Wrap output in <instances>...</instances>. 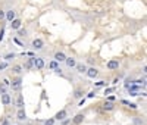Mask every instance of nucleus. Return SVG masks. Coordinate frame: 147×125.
<instances>
[{
	"mask_svg": "<svg viewBox=\"0 0 147 125\" xmlns=\"http://www.w3.org/2000/svg\"><path fill=\"white\" fill-rule=\"evenodd\" d=\"M9 87H10V90H12V91L21 93V90H22V77H21V75H16L15 78H12Z\"/></svg>",
	"mask_w": 147,
	"mask_h": 125,
	"instance_id": "1",
	"label": "nucleus"
},
{
	"mask_svg": "<svg viewBox=\"0 0 147 125\" xmlns=\"http://www.w3.org/2000/svg\"><path fill=\"white\" fill-rule=\"evenodd\" d=\"M119 66H121V62L118 59H110V60H107V64H106L107 71H118Z\"/></svg>",
	"mask_w": 147,
	"mask_h": 125,
	"instance_id": "2",
	"label": "nucleus"
},
{
	"mask_svg": "<svg viewBox=\"0 0 147 125\" xmlns=\"http://www.w3.org/2000/svg\"><path fill=\"white\" fill-rule=\"evenodd\" d=\"M43 47H44V41L41 39H34L31 41V49L32 50H41Z\"/></svg>",
	"mask_w": 147,
	"mask_h": 125,
	"instance_id": "3",
	"label": "nucleus"
},
{
	"mask_svg": "<svg viewBox=\"0 0 147 125\" xmlns=\"http://www.w3.org/2000/svg\"><path fill=\"white\" fill-rule=\"evenodd\" d=\"M44 66H46L44 57H34V68L35 69L41 71V69H44Z\"/></svg>",
	"mask_w": 147,
	"mask_h": 125,
	"instance_id": "4",
	"label": "nucleus"
},
{
	"mask_svg": "<svg viewBox=\"0 0 147 125\" xmlns=\"http://www.w3.org/2000/svg\"><path fill=\"white\" fill-rule=\"evenodd\" d=\"M85 75H87L88 78L94 80V78H97V77H99V69H97V68H94V66H91V68H87V71H85Z\"/></svg>",
	"mask_w": 147,
	"mask_h": 125,
	"instance_id": "5",
	"label": "nucleus"
},
{
	"mask_svg": "<svg viewBox=\"0 0 147 125\" xmlns=\"http://www.w3.org/2000/svg\"><path fill=\"white\" fill-rule=\"evenodd\" d=\"M2 97V105L3 106H9L10 103H12V94H9V93H3V94H0Z\"/></svg>",
	"mask_w": 147,
	"mask_h": 125,
	"instance_id": "6",
	"label": "nucleus"
},
{
	"mask_svg": "<svg viewBox=\"0 0 147 125\" xmlns=\"http://www.w3.org/2000/svg\"><path fill=\"white\" fill-rule=\"evenodd\" d=\"M85 119V115L84 114H77L75 116L72 118V125H81Z\"/></svg>",
	"mask_w": 147,
	"mask_h": 125,
	"instance_id": "7",
	"label": "nucleus"
},
{
	"mask_svg": "<svg viewBox=\"0 0 147 125\" xmlns=\"http://www.w3.org/2000/svg\"><path fill=\"white\" fill-rule=\"evenodd\" d=\"M9 27H10V30H19L21 27H22V21L19 19V18H15L13 21H10V24H9Z\"/></svg>",
	"mask_w": 147,
	"mask_h": 125,
	"instance_id": "8",
	"label": "nucleus"
},
{
	"mask_svg": "<svg viewBox=\"0 0 147 125\" xmlns=\"http://www.w3.org/2000/svg\"><path fill=\"white\" fill-rule=\"evenodd\" d=\"M102 109H103L105 112H112V110H115V103H113V102H109V100H106V102L102 105Z\"/></svg>",
	"mask_w": 147,
	"mask_h": 125,
	"instance_id": "9",
	"label": "nucleus"
},
{
	"mask_svg": "<svg viewBox=\"0 0 147 125\" xmlns=\"http://www.w3.org/2000/svg\"><path fill=\"white\" fill-rule=\"evenodd\" d=\"M65 118H68V110H66V109L59 110L57 114L55 115V121H62V119H65Z\"/></svg>",
	"mask_w": 147,
	"mask_h": 125,
	"instance_id": "10",
	"label": "nucleus"
},
{
	"mask_svg": "<svg viewBox=\"0 0 147 125\" xmlns=\"http://www.w3.org/2000/svg\"><path fill=\"white\" fill-rule=\"evenodd\" d=\"M32 68H34V57H28L25 62H24L22 69H27V71H30V69H32Z\"/></svg>",
	"mask_w": 147,
	"mask_h": 125,
	"instance_id": "11",
	"label": "nucleus"
},
{
	"mask_svg": "<svg viewBox=\"0 0 147 125\" xmlns=\"http://www.w3.org/2000/svg\"><path fill=\"white\" fill-rule=\"evenodd\" d=\"M53 59L56 60V62H59V64H62V62H65V59H66V55L63 53V52H57L55 53V56H53Z\"/></svg>",
	"mask_w": 147,
	"mask_h": 125,
	"instance_id": "12",
	"label": "nucleus"
},
{
	"mask_svg": "<svg viewBox=\"0 0 147 125\" xmlns=\"http://www.w3.org/2000/svg\"><path fill=\"white\" fill-rule=\"evenodd\" d=\"M16 18V12L13 10V9H9V10H6V15H5V19L7 21V22H10V21H13Z\"/></svg>",
	"mask_w": 147,
	"mask_h": 125,
	"instance_id": "13",
	"label": "nucleus"
},
{
	"mask_svg": "<svg viewBox=\"0 0 147 125\" xmlns=\"http://www.w3.org/2000/svg\"><path fill=\"white\" fill-rule=\"evenodd\" d=\"M15 106H16L18 109H22L24 106H25V102H24V96H22L21 93L16 96V100H15Z\"/></svg>",
	"mask_w": 147,
	"mask_h": 125,
	"instance_id": "14",
	"label": "nucleus"
},
{
	"mask_svg": "<svg viewBox=\"0 0 147 125\" xmlns=\"http://www.w3.org/2000/svg\"><path fill=\"white\" fill-rule=\"evenodd\" d=\"M16 119L18 121H25L27 119V112H25V109H18V112H16Z\"/></svg>",
	"mask_w": 147,
	"mask_h": 125,
	"instance_id": "15",
	"label": "nucleus"
},
{
	"mask_svg": "<svg viewBox=\"0 0 147 125\" xmlns=\"http://www.w3.org/2000/svg\"><path fill=\"white\" fill-rule=\"evenodd\" d=\"M65 64H66L68 68H75V65H77V59H75V57H68V56H66Z\"/></svg>",
	"mask_w": 147,
	"mask_h": 125,
	"instance_id": "16",
	"label": "nucleus"
},
{
	"mask_svg": "<svg viewBox=\"0 0 147 125\" xmlns=\"http://www.w3.org/2000/svg\"><path fill=\"white\" fill-rule=\"evenodd\" d=\"M84 96H85V90L84 89H77L75 91H74V99H77V100L82 99Z\"/></svg>",
	"mask_w": 147,
	"mask_h": 125,
	"instance_id": "17",
	"label": "nucleus"
},
{
	"mask_svg": "<svg viewBox=\"0 0 147 125\" xmlns=\"http://www.w3.org/2000/svg\"><path fill=\"white\" fill-rule=\"evenodd\" d=\"M75 69H77L78 74H85V71H87V65H85V64H78V62H77Z\"/></svg>",
	"mask_w": 147,
	"mask_h": 125,
	"instance_id": "18",
	"label": "nucleus"
},
{
	"mask_svg": "<svg viewBox=\"0 0 147 125\" xmlns=\"http://www.w3.org/2000/svg\"><path fill=\"white\" fill-rule=\"evenodd\" d=\"M22 71H24L22 69V65H13V66H12V72H13L15 75H21Z\"/></svg>",
	"mask_w": 147,
	"mask_h": 125,
	"instance_id": "19",
	"label": "nucleus"
},
{
	"mask_svg": "<svg viewBox=\"0 0 147 125\" xmlns=\"http://www.w3.org/2000/svg\"><path fill=\"white\" fill-rule=\"evenodd\" d=\"M107 85H109V82H106V81H103V80L94 82V87H96V89H102V87H107Z\"/></svg>",
	"mask_w": 147,
	"mask_h": 125,
	"instance_id": "20",
	"label": "nucleus"
},
{
	"mask_svg": "<svg viewBox=\"0 0 147 125\" xmlns=\"http://www.w3.org/2000/svg\"><path fill=\"white\" fill-rule=\"evenodd\" d=\"M49 68H50L52 71H56V69L59 68V62H56V60L53 59V60L50 62V64H49Z\"/></svg>",
	"mask_w": 147,
	"mask_h": 125,
	"instance_id": "21",
	"label": "nucleus"
},
{
	"mask_svg": "<svg viewBox=\"0 0 147 125\" xmlns=\"http://www.w3.org/2000/svg\"><path fill=\"white\" fill-rule=\"evenodd\" d=\"M116 89L115 87H105V96H109V94H112Z\"/></svg>",
	"mask_w": 147,
	"mask_h": 125,
	"instance_id": "22",
	"label": "nucleus"
},
{
	"mask_svg": "<svg viewBox=\"0 0 147 125\" xmlns=\"http://www.w3.org/2000/svg\"><path fill=\"white\" fill-rule=\"evenodd\" d=\"M16 31H18V37H25V35L28 34V31H27L25 28H22V27H21L19 30H16Z\"/></svg>",
	"mask_w": 147,
	"mask_h": 125,
	"instance_id": "23",
	"label": "nucleus"
},
{
	"mask_svg": "<svg viewBox=\"0 0 147 125\" xmlns=\"http://www.w3.org/2000/svg\"><path fill=\"white\" fill-rule=\"evenodd\" d=\"M15 57H16V55H15V53H7V55H6V56L3 57V59H5L6 62H9V60H12V59H15Z\"/></svg>",
	"mask_w": 147,
	"mask_h": 125,
	"instance_id": "24",
	"label": "nucleus"
},
{
	"mask_svg": "<svg viewBox=\"0 0 147 125\" xmlns=\"http://www.w3.org/2000/svg\"><path fill=\"white\" fill-rule=\"evenodd\" d=\"M7 93V85H5L3 82H0V94Z\"/></svg>",
	"mask_w": 147,
	"mask_h": 125,
	"instance_id": "25",
	"label": "nucleus"
},
{
	"mask_svg": "<svg viewBox=\"0 0 147 125\" xmlns=\"http://www.w3.org/2000/svg\"><path fill=\"white\" fill-rule=\"evenodd\" d=\"M127 107H128V109H132V110H137V109H138V106H137L136 103H131V102H128Z\"/></svg>",
	"mask_w": 147,
	"mask_h": 125,
	"instance_id": "26",
	"label": "nucleus"
},
{
	"mask_svg": "<svg viewBox=\"0 0 147 125\" xmlns=\"http://www.w3.org/2000/svg\"><path fill=\"white\" fill-rule=\"evenodd\" d=\"M55 118H49V119H46L44 121V125H55Z\"/></svg>",
	"mask_w": 147,
	"mask_h": 125,
	"instance_id": "27",
	"label": "nucleus"
},
{
	"mask_svg": "<svg viewBox=\"0 0 147 125\" xmlns=\"http://www.w3.org/2000/svg\"><path fill=\"white\" fill-rule=\"evenodd\" d=\"M9 66V64H7V62L5 60V62H2V64H0V71H3V69H6Z\"/></svg>",
	"mask_w": 147,
	"mask_h": 125,
	"instance_id": "28",
	"label": "nucleus"
},
{
	"mask_svg": "<svg viewBox=\"0 0 147 125\" xmlns=\"http://www.w3.org/2000/svg\"><path fill=\"white\" fill-rule=\"evenodd\" d=\"M85 94H87V99H93V97H96V90H93L90 93H85Z\"/></svg>",
	"mask_w": 147,
	"mask_h": 125,
	"instance_id": "29",
	"label": "nucleus"
},
{
	"mask_svg": "<svg viewBox=\"0 0 147 125\" xmlns=\"http://www.w3.org/2000/svg\"><path fill=\"white\" fill-rule=\"evenodd\" d=\"M5 15H6V10L0 9V21H3V19H5Z\"/></svg>",
	"mask_w": 147,
	"mask_h": 125,
	"instance_id": "30",
	"label": "nucleus"
},
{
	"mask_svg": "<svg viewBox=\"0 0 147 125\" xmlns=\"http://www.w3.org/2000/svg\"><path fill=\"white\" fill-rule=\"evenodd\" d=\"M106 100H109V102H115V96H110V94H109Z\"/></svg>",
	"mask_w": 147,
	"mask_h": 125,
	"instance_id": "31",
	"label": "nucleus"
},
{
	"mask_svg": "<svg viewBox=\"0 0 147 125\" xmlns=\"http://www.w3.org/2000/svg\"><path fill=\"white\" fill-rule=\"evenodd\" d=\"M2 82H3L5 85H7V87H9V84H10V81H9L7 78H3V81H2Z\"/></svg>",
	"mask_w": 147,
	"mask_h": 125,
	"instance_id": "32",
	"label": "nucleus"
},
{
	"mask_svg": "<svg viewBox=\"0 0 147 125\" xmlns=\"http://www.w3.org/2000/svg\"><path fill=\"white\" fill-rule=\"evenodd\" d=\"M85 103V97H82V99H80V103H78V106H82Z\"/></svg>",
	"mask_w": 147,
	"mask_h": 125,
	"instance_id": "33",
	"label": "nucleus"
},
{
	"mask_svg": "<svg viewBox=\"0 0 147 125\" xmlns=\"http://www.w3.org/2000/svg\"><path fill=\"white\" fill-rule=\"evenodd\" d=\"M69 122H71L69 119H62V125H68Z\"/></svg>",
	"mask_w": 147,
	"mask_h": 125,
	"instance_id": "34",
	"label": "nucleus"
}]
</instances>
